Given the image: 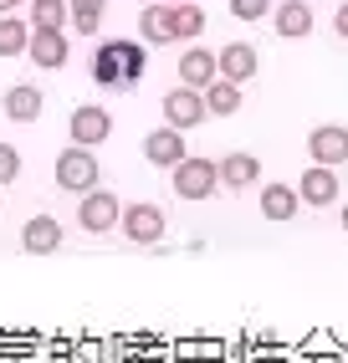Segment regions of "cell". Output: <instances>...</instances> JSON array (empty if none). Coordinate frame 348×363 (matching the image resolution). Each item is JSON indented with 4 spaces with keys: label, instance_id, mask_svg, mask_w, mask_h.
I'll return each mask as SVG.
<instances>
[{
    "label": "cell",
    "instance_id": "cell-1",
    "mask_svg": "<svg viewBox=\"0 0 348 363\" xmlns=\"http://www.w3.org/2000/svg\"><path fill=\"white\" fill-rule=\"evenodd\" d=\"M143 72H148V46L143 41H103L92 52V82L97 87L129 92V87H138Z\"/></svg>",
    "mask_w": 348,
    "mask_h": 363
},
{
    "label": "cell",
    "instance_id": "cell-2",
    "mask_svg": "<svg viewBox=\"0 0 348 363\" xmlns=\"http://www.w3.org/2000/svg\"><path fill=\"white\" fill-rule=\"evenodd\" d=\"M169 174H174V195H180V200H210L215 184H220L215 159H200V154H185Z\"/></svg>",
    "mask_w": 348,
    "mask_h": 363
},
{
    "label": "cell",
    "instance_id": "cell-3",
    "mask_svg": "<svg viewBox=\"0 0 348 363\" xmlns=\"http://www.w3.org/2000/svg\"><path fill=\"white\" fill-rule=\"evenodd\" d=\"M57 184L67 189V195H87V189H97V159L87 149H77V143H67V149L57 154Z\"/></svg>",
    "mask_w": 348,
    "mask_h": 363
},
{
    "label": "cell",
    "instance_id": "cell-4",
    "mask_svg": "<svg viewBox=\"0 0 348 363\" xmlns=\"http://www.w3.org/2000/svg\"><path fill=\"white\" fill-rule=\"evenodd\" d=\"M67 133H72V143H77V149H97V143L113 133V113L97 108V103H82V108H72Z\"/></svg>",
    "mask_w": 348,
    "mask_h": 363
},
{
    "label": "cell",
    "instance_id": "cell-5",
    "mask_svg": "<svg viewBox=\"0 0 348 363\" xmlns=\"http://www.w3.org/2000/svg\"><path fill=\"white\" fill-rule=\"evenodd\" d=\"M118 225H123V235L134 240V246H159V235H164V210L159 205H123V215H118Z\"/></svg>",
    "mask_w": 348,
    "mask_h": 363
},
{
    "label": "cell",
    "instance_id": "cell-6",
    "mask_svg": "<svg viewBox=\"0 0 348 363\" xmlns=\"http://www.w3.org/2000/svg\"><path fill=\"white\" fill-rule=\"evenodd\" d=\"M118 215H123V205H118L113 189H87L82 205H77V225H82V230H92V235H103V230H113V225H118Z\"/></svg>",
    "mask_w": 348,
    "mask_h": 363
},
{
    "label": "cell",
    "instance_id": "cell-7",
    "mask_svg": "<svg viewBox=\"0 0 348 363\" xmlns=\"http://www.w3.org/2000/svg\"><path fill=\"white\" fill-rule=\"evenodd\" d=\"M308 154H312V164H322V169L348 164V128H343V123L312 128V133H308Z\"/></svg>",
    "mask_w": 348,
    "mask_h": 363
},
{
    "label": "cell",
    "instance_id": "cell-8",
    "mask_svg": "<svg viewBox=\"0 0 348 363\" xmlns=\"http://www.w3.org/2000/svg\"><path fill=\"white\" fill-rule=\"evenodd\" d=\"M164 118H169V128H200L205 123V98H200V92H195V87H174V92H164Z\"/></svg>",
    "mask_w": 348,
    "mask_h": 363
},
{
    "label": "cell",
    "instance_id": "cell-9",
    "mask_svg": "<svg viewBox=\"0 0 348 363\" xmlns=\"http://www.w3.org/2000/svg\"><path fill=\"white\" fill-rule=\"evenodd\" d=\"M215 77H226V82H246V77H256V46L251 41H231V46H220L215 52Z\"/></svg>",
    "mask_w": 348,
    "mask_h": 363
},
{
    "label": "cell",
    "instance_id": "cell-10",
    "mask_svg": "<svg viewBox=\"0 0 348 363\" xmlns=\"http://www.w3.org/2000/svg\"><path fill=\"white\" fill-rule=\"evenodd\" d=\"M143 159L154 164V169H174L185 159V133L180 128H154L143 138Z\"/></svg>",
    "mask_w": 348,
    "mask_h": 363
},
{
    "label": "cell",
    "instance_id": "cell-11",
    "mask_svg": "<svg viewBox=\"0 0 348 363\" xmlns=\"http://www.w3.org/2000/svg\"><path fill=\"white\" fill-rule=\"evenodd\" d=\"M26 52H31V62H36V67H46V72H57V67H67V57H72V46H67V31H31V41H26Z\"/></svg>",
    "mask_w": 348,
    "mask_h": 363
},
{
    "label": "cell",
    "instance_id": "cell-12",
    "mask_svg": "<svg viewBox=\"0 0 348 363\" xmlns=\"http://www.w3.org/2000/svg\"><path fill=\"white\" fill-rule=\"evenodd\" d=\"M21 246H26L31 256H52L62 246V225L52 220V215H31V220L21 225Z\"/></svg>",
    "mask_w": 348,
    "mask_h": 363
},
{
    "label": "cell",
    "instance_id": "cell-13",
    "mask_svg": "<svg viewBox=\"0 0 348 363\" xmlns=\"http://www.w3.org/2000/svg\"><path fill=\"white\" fill-rule=\"evenodd\" d=\"M297 200H303V205H333L338 200V174H333V169H322V164H312L308 169V174H303V184H297Z\"/></svg>",
    "mask_w": 348,
    "mask_h": 363
},
{
    "label": "cell",
    "instance_id": "cell-14",
    "mask_svg": "<svg viewBox=\"0 0 348 363\" xmlns=\"http://www.w3.org/2000/svg\"><path fill=\"white\" fill-rule=\"evenodd\" d=\"M180 82L195 87V92H205L215 82V52H205V46H190V52L180 57Z\"/></svg>",
    "mask_w": 348,
    "mask_h": 363
},
{
    "label": "cell",
    "instance_id": "cell-15",
    "mask_svg": "<svg viewBox=\"0 0 348 363\" xmlns=\"http://www.w3.org/2000/svg\"><path fill=\"white\" fill-rule=\"evenodd\" d=\"M215 174H220L226 189H246V184L261 179V164H256V154H226V159L215 164Z\"/></svg>",
    "mask_w": 348,
    "mask_h": 363
},
{
    "label": "cell",
    "instance_id": "cell-16",
    "mask_svg": "<svg viewBox=\"0 0 348 363\" xmlns=\"http://www.w3.org/2000/svg\"><path fill=\"white\" fill-rule=\"evenodd\" d=\"M6 118H11V123H36V118H41V87L16 82L6 92Z\"/></svg>",
    "mask_w": 348,
    "mask_h": 363
},
{
    "label": "cell",
    "instance_id": "cell-17",
    "mask_svg": "<svg viewBox=\"0 0 348 363\" xmlns=\"http://www.w3.org/2000/svg\"><path fill=\"white\" fill-rule=\"evenodd\" d=\"M138 36H143V46H169V41H174L169 6H143V11H138Z\"/></svg>",
    "mask_w": 348,
    "mask_h": 363
},
{
    "label": "cell",
    "instance_id": "cell-18",
    "mask_svg": "<svg viewBox=\"0 0 348 363\" xmlns=\"http://www.w3.org/2000/svg\"><path fill=\"white\" fill-rule=\"evenodd\" d=\"M312 31V6H308V0H282V6H277V36H308Z\"/></svg>",
    "mask_w": 348,
    "mask_h": 363
},
{
    "label": "cell",
    "instance_id": "cell-19",
    "mask_svg": "<svg viewBox=\"0 0 348 363\" xmlns=\"http://www.w3.org/2000/svg\"><path fill=\"white\" fill-rule=\"evenodd\" d=\"M297 205H303V200H297L292 184H266L261 189V215H266V220H292Z\"/></svg>",
    "mask_w": 348,
    "mask_h": 363
},
{
    "label": "cell",
    "instance_id": "cell-20",
    "mask_svg": "<svg viewBox=\"0 0 348 363\" xmlns=\"http://www.w3.org/2000/svg\"><path fill=\"white\" fill-rule=\"evenodd\" d=\"M205 113H215V118H231V113H241V87L236 82H226V77H215L205 92Z\"/></svg>",
    "mask_w": 348,
    "mask_h": 363
},
{
    "label": "cell",
    "instance_id": "cell-21",
    "mask_svg": "<svg viewBox=\"0 0 348 363\" xmlns=\"http://www.w3.org/2000/svg\"><path fill=\"white\" fill-rule=\"evenodd\" d=\"M67 0H31V31H67Z\"/></svg>",
    "mask_w": 348,
    "mask_h": 363
},
{
    "label": "cell",
    "instance_id": "cell-22",
    "mask_svg": "<svg viewBox=\"0 0 348 363\" xmlns=\"http://www.w3.org/2000/svg\"><path fill=\"white\" fill-rule=\"evenodd\" d=\"M169 26H174V41H195L205 31V11L190 6V0H185V6H169Z\"/></svg>",
    "mask_w": 348,
    "mask_h": 363
},
{
    "label": "cell",
    "instance_id": "cell-23",
    "mask_svg": "<svg viewBox=\"0 0 348 363\" xmlns=\"http://www.w3.org/2000/svg\"><path fill=\"white\" fill-rule=\"evenodd\" d=\"M26 41H31V26H26V21L0 16V57H21V52H26Z\"/></svg>",
    "mask_w": 348,
    "mask_h": 363
},
{
    "label": "cell",
    "instance_id": "cell-24",
    "mask_svg": "<svg viewBox=\"0 0 348 363\" xmlns=\"http://www.w3.org/2000/svg\"><path fill=\"white\" fill-rule=\"evenodd\" d=\"M231 16L236 21H261V16H271V0H231Z\"/></svg>",
    "mask_w": 348,
    "mask_h": 363
},
{
    "label": "cell",
    "instance_id": "cell-25",
    "mask_svg": "<svg viewBox=\"0 0 348 363\" xmlns=\"http://www.w3.org/2000/svg\"><path fill=\"white\" fill-rule=\"evenodd\" d=\"M21 174V154L11 149V143H0V184H11Z\"/></svg>",
    "mask_w": 348,
    "mask_h": 363
},
{
    "label": "cell",
    "instance_id": "cell-26",
    "mask_svg": "<svg viewBox=\"0 0 348 363\" xmlns=\"http://www.w3.org/2000/svg\"><path fill=\"white\" fill-rule=\"evenodd\" d=\"M97 26H103V16H97V11H72V31H77V36H92Z\"/></svg>",
    "mask_w": 348,
    "mask_h": 363
},
{
    "label": "cell",
    "instance_id": "cell-27",
    "mask_svg": "<svg viewBox=\"0 0 348 363\" xmlns=\"http://www.w3.org/2000/svg\"><path fill=\"white\" fill-rule=\"evenodd\" d=\"M333 31H338V36H343V41H348V0H343V6H338V11H333Z\"/></svg>",
    "mask_w": 348,
    "mask_h": 363
},
{
    "label": "cell",
    "instance_id": "cell-28",
    "mask_svg": "<svg viewBox=\"0 0 348 363\" xmlns=\"http://www.w3.org/2000/svg\"><path fill=\"white\" fill-rule=\"evenodd\" d=\"M103 6L108 0H67V11H97V16H103Z\"/></svg>",
    "mask_w": 348,
    "mask_h": 363
},
{
    "label": "cell",
    "instance_id": "cell-29",
    "mask_svg": "<svg viewBox=\"0 0 348 363\" xmlns=\"http://www.w3.org/2000/svg\"><path fill=\"white\" fill-rule=\"evenodd\" d=\"M16 6H21V0H0V16H11Z\"/></svg>",
    "mask_w": 348,
    "mask_h": 363
},
{
    "label": "cell",
    "instance_id": "cell-30",
    "mask_svg": "<svg viewBox=\"0 0 348 363\" xmlns=\"http://www.w3.org/2000/svg\"><path fill=\"white\" fill-rule=\"evenodd\" d=\"M154 6H185V0H154Z\"/></svg>",
    "mask_w": 348,
    "mask_h": 363
},
{
    "label": "cell",
    "instance_id": "cell-31",
    "mask_svg": "<svg viewBox=\"0 0 348 363\" xmlns=\"http://www.w3.org/2000/svg\"><path fill=\"white\" fill-rule=\"evenodd\" d=\"M343 230H348V205H343Z\"/></svg>",
    "mask_w": 348,
    "mask_h": 363
}]
</instances>
